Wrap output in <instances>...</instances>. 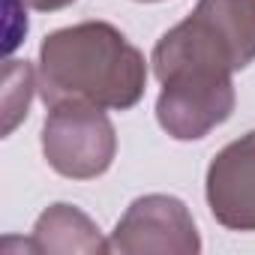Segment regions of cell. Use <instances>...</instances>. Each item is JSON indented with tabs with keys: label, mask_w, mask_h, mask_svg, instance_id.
Listing matches in <instances>:
<instances>
[{
	"label": "cell",
	"mask_w": 255,
	"mask_h": 255,
	"mask_svg": "<svg viewBox=\"0 0 255 255\" xmlns=\"http://www.w3.org/2000/svg\"><path fill=\"white\" fill-rule=\"evenodd\" d=\"M42 156L69 180L102 177L117 156V132L105 108L87 102L51 105L42 123Z\"/></svg>",
	"instance_id": "3"
},
{
	"label": "cell",
	"mask_w": 255,
	"mask_h": 255,
	"mask_svg": "<svg viewBox=\"0 0 255 255\" xmlns=\"http://www.w3.org/2000/svg\"><path fill=\"white\" fill-rule=\"evenodd\" d=\"M33 252H81V255H96V252H111L108 240L99 234V225L75 204L57 201L48 210L39 213L33 234H30Z\"/></svg>",
	"instance_id": "7"
},
{
	"label": "cell",
	"mask_w": 255,
	"mask_h": 255,
	"mask_svg": "<svg viewBox=\"0 0 255 255\" xmlns=\"http://www.w3.org/2000/svg\"><path fill=\"white\" fill-rule=\"evenodd\" d=\"M108 246L117 255H198L201 237L180 198L150 192L126 207L108 237Z\"/></svg>",
	"instance_id": "4"
},
{
	"label": "cell",
	"mask_w": 255,
	"mask_h": 255,
	"mask_svg": "<svg viewBox=\"0 0 255 255\" xmlns=\"http://www.w3.org/2000/svg\"><path fill=\"white\" fill-rule=\"evenodd\" d=\"M33 90H36V75H33L30 63L27 60H9L6 63V87H3V114H6L3 132L6 135L18 126L21 117H27Z\"/></svg>",
	"instance_id": "8"
},
{
	"label": "cell",
	"mask_w": 255,
	"mask_h": 255,
	"mask_svg": "<svg viewBox=\"0 0 255 255\" xmlns=\"http://www.w3.org/2000/svg\"><path fill=\"white\" fill-rule=\"evenodd\" d=\"M147 87L144 54L108 21H78L51 30L39 45L36 90L42 102H87L129 111Z\"/></svg>",
	"instance_id": "1"
},
{
	"label": "cell",
	"mask_w": 255,
	"mask_h": 255,
	"mask_svg": "<svg viewBox=\"0 0 255 255\" xmlns=\"http://www.w3.org/2000/svg\"><path fill=\"white\" fill-rule=\"evenodd\" d=\"M21 3L36 12H57V9H66L69 3H75V0H21Z\"/></svg>",
	"instance_id": "9"
},
{
	"label": "cell",
	"mask_w": 255,
	"mask_h": 255,
	"mask_svg": "<svg viewBox=\"0 0 255 255\" xmlns=\"http://www.w3.org/2000/svg\"><path fill=\"white\" fill-rule=\"evenodd\" d=\"M135 3H162V0H135Z\"/></svg>",
	"instance_id": "10"
},
{
	"label": "cell",
	"mask_w": 255,
	"mask_h": 255,
	"mask_svg": "<svg viewBox=\"0 0 255 255\" xmlns=\"http://www.w3.org/2000/svg\"><path fill=\"white\" fill-rule=\"evenodd\" d=\"M183 27L234 72L255 63V0H198Z\"/></svg>",
	"instance_id": "6"
},
{
	"label": "cell",
	"mask_w": 255,
	"mask_h": 255,
	"mask_svg": "<svg viewBox=\"0 0 255 255\" xmlns=\"http://www.w3.org/2000/svg\"><path fill=\"white\" fill-rule=\"evenodd\" d=\"M162 90L156 96V120L174 141H201L222 126L237 105L234 72L201 60L153 63Z\"/></svg>",
	"instance_id": "2"
},
{
	"label": "cell",
	"mask_w": 255,
	"mask_h": 255,
	"mask_svg": "<svg viewBox=\"0 0 255 255\" xmlns=\"http://www.w3.org/2000/svg\"><path fill=\"white\" fill-rule=\"evenodd\" d=\"M204 198L228 231H255V129L228 141L207 165Z\"/></svg>",
	"instance_id": "5"
}]
</instances>
